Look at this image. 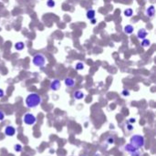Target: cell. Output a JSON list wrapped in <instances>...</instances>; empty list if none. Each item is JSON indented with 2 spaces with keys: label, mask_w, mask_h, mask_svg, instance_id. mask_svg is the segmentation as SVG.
<instances>
[{
  "label": "cell",
  "mask_w": 156,
  "mask_h": 156,
  "mask_svg": "<svg viewBox=\"0 0 156 156\" xmlns=\"http://www.w3.org/2000/svg\"><path fill=\"white\" fill-rule=\"evenodd\" d=\"M32 63L33 65L37 68H44L47 63V59L46 56L42 53H37L35 54L32 58Z\"/></svg>",
  "instance_id": "7a4b0ae2"
},
{
  "label": "cell",
  "mask_w": 156,
  "mask_h": 156,
  "mask_svg": "<svg viewBox=\"0 0 156 156\" xmlns=\"http://www.w3.org/2000/svg\"><path fill=\"white\" fill-rule=\"evenodd\" d=\"M47 6H48V7H49V8L55 7H56V2H55V0H48V1H47Z\"/></svg>",
  "instance_id": "ac0fdd59"
},
{
  "label": "cell",
  "mask_w": 156,
  "mask_h": 156,
  "mask_svg": "<svg viewBox=\"0 0 156 156\" xmlns=\"http://www.w3.org/2000/svg\"><path fill=\"white\" fill-rule=\"evenodd\" d=\"M59 88H60V80H58V79H55V80H52L51 83H50V89L57 91L59 90Z\"/></svg>",
  "instance_id": "5b68a950"
},
{
  "label": "cell",
  "mask_w": 156,
  "mask_h": 156,
  "mask_svg": "<svg viewBox=\"0 0 156 156\" xmlns=\"http://www.w3.org/2000/svg\"><path fill=\"white\" fill-rule=\"evenodd\" d=\"M90 21V23L92 25H95L96 24V18H93V19H91V20H89Z\"/></svg>",
  "instance_id": "484cf974"
},
{
  "label": "cell",
  "mask_w": 156,
  "mask_h": 156,
  "mask_svg": "<svg viewBox=\"0 0 156 156\" xmlns=\"http://www.w3.org/2000/svg\"><path fill=\"white\" fill-rule=\"evenodd\" d=\"M5 96V91L2 89H0V98H3Z\"/></svg>",
  "instance_id": "d4e9b609"
},
{
  "label": "cell",
  "mask_w": 156,
  "mask_h": 156,
  "mask_svg": "<svg viewBox=\"0 0 156 156\" xmlns=\"http://www.w3.org/2000/svg\"><path fill=\"white\" fill-rule=\"evenodd\" d=\"M123 14L126 17H132L133 16V10H132V8H127L124 10Z\"/></svg>",
  "instance_id": "2e32d148"
},
{
  "label": "cell",
  "mask_w": 156,
  "mask_h": 156,
  "mask_svg": "<svg viewBox=\"0 0 156 156\" xmlns=\"http://www.w3.org/2000/svg\"><path fill=\"white\" fill-rule=\"evenodd\" d=\"M84 97H85V94L83 93L81 90H76L73 92V98L75 100H82Z\"/></svg>",
  "instance_id": "7c38bea8"
},
{
  "label": "cell",
  "mask_w": 156,
  "mask_h": 156,
  "mask_svg": "<svg viewBox=\"0 0 156 156\" xmlns=\"http://www.w3.org/2000/svg\"><path fill=\"white\" fill-rule=\"evenodd\" d=\"M23 121L27 125H34L37 122V118L32 113H26L23 117Z\"/></svg>",
  "instance_id": "277c9868"
},
{
  "label": "cell",
  "mask_w": 156,
  "mask_h": 156,
  "mask_svg": "<svg viewBox=\"0 0 156 156\" xmlns=\"http://www.w3.org/2000/svg\"><path fill=\"white\" fill-rule=\"evenodd\" d=\"M127 130L130 131V132H131V131H132V130H133V126H132L131 123L128 124V125H127Z\"/></svg>",
  "instance_id": "603a6c76"
},
{
  "label": "cell",
  "mask_w": 156,
  "mask_h": 156,
  "mask_svg": "<svg viewBox=\"0 0 156 156\" xmlns=\"http://www.w3.org/2000/svg\"><path fill=\"white\" fill-rule=\"evenodd\" d=\"M123 31L125 34L131 35L133 33V31H134V28H133L132 25H126V26L123 28Z\"/></svg>",
  "instance_id": "4fadbf2b"
},
{
  "label": "cell",
  "mask_w": 156,
  "mask_h": 156,
  "mask_svg": "<svg viewBox=\"0 0 156 156\" xmlns=\"http://www.w3.org/2000/svg\"><path fill=\"white\" fill-rule=\"evenodd\" d=\"M130 143L132 145L134 146V147H136L137 149H140V148H142L144 146V144H145V139L141 135L135 134L131 137Z\"/></svg>",
  "instance_id": "3957f363"
},
{
  "label": "cell",
  "mask_w": 156,
  "mask_h": 156,
  "mask_svg": "<svg viewBox=\"0 0 156 156\" xmlns=\"http://www.w3.org/2000/svg\"><path fill=\"white\" fill-rule=\"evenodd\" d=\"M25 48V43L22 41H18L15 44V49L17 51H21Z\"/></svg>",
  "instance_id": "5bb4252c"
},
{
  "label": "cell",
  "mask_w": 156,
  "mask_h": 156,
  "mask_svg": "<svg viewBox=\"0 0 156 156\" xmlns=\"http://www.w3.org/2000/svg\"><path fill=\"white\" fill-rule=\"evenodd\" d=\"M135 121H136V120H135L134 118H131V119L129 120V122H130L131 124H132V123H135Z\"/></svg>",
  "instance_id": "cb8c5ba5"
},
{
  "label": "cell",
  "mask_w": 156,
  "mask_h": 156,
  "mask_svg": "<svg viewBox=\"0 0 156 156\" xmlns=\"http://www.w3.org/2000/svg\"><path fill=\"white\" fill-rule=\"evenodd\" d=\"M86 17L89 20H91V19H93V18H95L96 17V10L94 8L88 9V11H87V13H86Z\"/></svg>",
  "instance_id": "9c48e42d"
},
{
  "label": "cell",
  "mask_w": 156,
  "mask_h": 156,
  "mask_svg": "<svg viewBox=\"0 0 156 156\" xmlns=\"http://www.w3.org/2000/svg\"><path fill=\"white\" fill-rule=\"evenodd\" d=\"M26 105L28 108L29 109H33V108H36L39 105V104H41L42 102V98L41 96L39 95L37 93H29L26 98Z\"/></svg>",
  "instance_id": "6da1fadb"
},
{
  "label": "cell",
  "mask_w": 156,
  "mask_h": 156,
  "mask_svg": "<svg viewBox=\"0 0 156 156\" xmlns=\"http://www.w3.org/2000/svg\"><path fill=\"white\" fill-rule=\"evenodd\" d=\"M150 45H151V41H150L149 39L144 38L141 40V46L142 47V48H148V47H150Z\"/></svg>",
  "instance_id": "e0dca14e"
},
{
  "label": "cell",
  "mask_w": 156,
  "mask_h": 156,
  "mask_svg": "<svg viewBox=\"0 0 156 156\" xmlns=\"http://www.w3.org/2000/svg\"><path fill=\"white\" fill-rule=\"evenodd\" d=\"M145 14L147 17H151V18L154 17V15H155V7H154L153 5H151V6H149L147 7V9L145 11Z\"/></svg>",
  "instance_id": "ba28073f"
},
{
  "label": "cell",
  "mask_w": 156,
  "mask_h": 156,
  "mask_svg": "<svg viewBox=\"0 0 156 156\" xmlns=\"http://www.w3.org/2000/svg\"><path fill=\"white\" fill-rule=\"evenodd\" d=\"M83 156H85V155H83Z\"/></svg>",
  "instance_id": "4316f807"
},
{
  "label": "cell",
  "mask_w": 156,
  "mask_h": 156,
  "mask_svg": "<svg viewBox=\"0 0 156 156\" xmlns=\"http://www.w3.org/2000/svg\"><path fill=\"white\" fill-rule=\"evenodd\" d=\"M85 68V64L83 62H77L76 65H75V69L76 70H78V71H80V70H83Z\"/></svg>",
  "instance_id": "9a60e30c"
},
{
  "label": "cell",
  "mask_w": 156,
  "mask_h": 156,
  "mask_svg": "<svg viewBox=\"0 0 156 156\" xmlns=\"http://www.w3.org/2000/svg\"><path fill=\"white\" fill-rule=\"evenodd\" d=\"M148 36V31L146 30L145 28H140L137 32V38L140 39V40H142V39L146 38Z\"/></svg>",
  "instance_id": "52a82bcc"
},
{
  "label": "cell",
  "mask_w": 156,
  "mask_h": 156,
  "mask_svg": "<svg viewBox=\"0 0 156 156\" xmlns=\"http://www.w3.org/2000/svg\"><path fill=\"white\" fill-rule=\"evenodd\" d=\"M64 83H65V85L67 87H69V88H73L74 86H75V80H74L73 78H70V77H68V78H66L65 80H64Z\"/></svg>",
  "instance_id": "30bf717a"
},
{
  "label": "cell",
  "mask_w": 156,
  "mask_h": 156,
  "mask_svg": "<svg viewBox=\"0 0 156 156\" xmlns=\"http://www.w3.org/2000/svg\"><path fill=\"white\" fill-rule=\"evenodd\" d=\"M124 150H125L126 152H130V153H134V152H136L137 151H138V149H137L136 147H134L133 145H132L131 143L126 144V145L124 146Z\"/></svg>",
  "instance_id": "8fae6325"
},
{
  "label": "cell",
  "mask_w": 156,
  "mask_h": 156,
  "mask_svg": "<svg viewBox=\"0 0 156 156\" xmlns=\"http://www.w3.org/2000/svg\"><path fill=\"white\" fill-rule=\"evenodd\" d=\"M107 142H108L109 144H113V143L115 142V138L112 136H109L108 138H107Z\"/></svg>",
  "instance_id": "ffe728a7"
},
{
  "label": "cell",
  "mask_w": 156,
  "mask_h": 156,
  "mask_svg": "<svg viewBox=\"0 0 156 156\" xmlns=\"http://www.w3.org/2000/svg\"><path fill=\"white\" fill-rule=\"evenodd\" d=\"M5 134L7 136L12 137L16 134V129L12 125H7L5 128Z\"/></svg>",
  "instance_id": "8992f818"
},
{
  "label": "cell",
  "mask_w": 156,
  "mask_h": 156,
  "mask_svg": "<svg viewBox=\"0 0 156 156\" xmlns=\"http://www.w3.org/2000/svg\"><path fill=\"white\" fill-rule=\"evenodd\" d=\"M121 95L123 96V97H129L130 96V91L128 89H123V90L121 91Z\"/></svg>",
  "instance_id": "44dd1931"
},
{
  "label": "cell",
  "mask_w": 156,
  "mask_h": 156,
  "mask_svg": "<svg viewBox=\"0 0 156 156\" xmlns=\"http://www.w3.org/2000/svg\"><path fill=\"white\" fill-rule=\"evenodd\" d=\"M14 150H15V152H22V150H23V147H22L21 144L17 143V144H15V146H14Z\"/></svg>",
  "instance_id": "d6986e66"
},
{
  "label": "cell",
  "mask_w": 156,
  "mask_h": 156,
  "mask_svg": "<svg viewBox=\"0 0 156 156\" xmlns=\"http://www.w3.org/2000/svg\"><path fill=\"white\" fill-rule=\"evenodd\" d=\"M5 119V113L4 111H0V121H3Z\"/></svg>",
  "instance_id": "7402d4cb"
}]
</instances>
